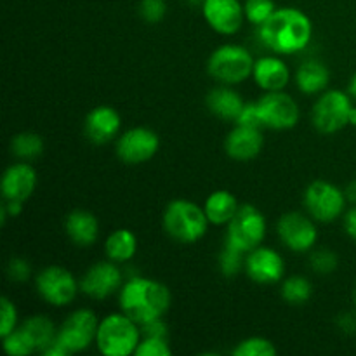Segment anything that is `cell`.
<instances>
[{"instance_id":"cell-1","label":"cell","mask_w":356,"mask_h":356,"mask_svg":"<svg viewBox=\"0 0 356 356\" xmlns=\"http://www.w3.org/2000/svg\"><path fill=\"white\" fill-rule=\"evenodd\" d=\"M259 37L275 54H296L308 47L313 37V23L301 9L280 7L261 24Z\"/></svg>"},{"instance_id":"cell-2","label":"cell","mask_w":356,"mask_h":356,"mask_svg":"<svg viewBox=\"0 0 356 356\" xmlns=\"http://www.w3.org/2000/svg\"><path fill=\"white\" fill-rule=\"evenodd\" d=\"M170 291L162 282L153 278L134 277L125 282L118 296L120 312L143 325L152 320L163 318L170 308Z\"/></svg>"},{"instance_id":"cell-3","label":"cell","mask_w":356,"mask_h":356,"mask_svg":"<svg viewBox=\"0 0 356 356\" xmlns=\"http://www.w3.org/2000/svg\"><path fill=\"white\" fill-rule=\"evenodd\" d=\"M163 229L179 243H195L204 238L209 228V219L204 207L186 198L169 202L162 216Z\"/></svg>"},{"instance_id":"cell-4","label":"cell","mask_w":356,"mask_h":356,"mask_svg":"<svg viewBox=\"0 0 356 356\" xmlns=\"http://www.w3.org/2000/svg\"><path fill=\"white\" fill-rule=\"evenodd\" d=\"M141 327L125 313H111L99 322L96 344L104 356H129L141 343Z\"/></svg>"},{"instance_id":"cell-5","label":"cell","mask_w":356,"mask_h":356,"mask_svg":"<svg viewBox=\"0 0 356 356\" xmlns=\"http://www.w3.org/2000/svg\"><path fill=\"white\" fill-rule=\"evenodd\" d=\"M254 58L250 51L238 44L219 45L207 61V72L218 82L225 86L242 83L252 75Z\"/></svg>"},{"instance_id":"cell-6","label":"cell","mask_w":356,"mask_h":356,"mask_svg":"<svg viewBox=\"0 0 356 356\" xmlns=\"http://www.w3.org/2000/svg\"><path fill=\"white\" fill-rule=\"evenodd\" d=\"M264 236H266V219L263 212L250 204L240 205L236 214L228 222L226 245L247 256L250 250L263 243Z\"/></svg>"},{"instance_id":"cell-7","label":"cell","mask_w":356,"mask_h":356,"mask_svg":"<svg viewBox=\"0 0 356 356\" xmlns=\"http://www.w3.org/2000/svg\"><path fill=\"white\" fill-rule=\"evenodd\" d=\"M351 110L350 94L339 89L325 90L313 106V125L320 134H336L350 124Z\"/></svg>"},{"instance_id":"cell-8","label":"cell","mask_w":356,"mask_h":356,"mask_svg":"<svg viewBox=\"0 0 356 356\" xmlns=\"http://www.w3.org/2000/svg\"><path fill=\"white\" fill-rule=\"evenodd\" d=\"M346 195L329 181H315L305 191V207L320 222H332L346 209Z\"/></svg>"},{"instance_id":"cell-9","label":"cell","mask_w":356,"mask_h":356,"mask_svg":"<svg viewBox=\"0 0 356 356\" xmlns=\"http://www.w3.org/2000/svg\"><path fill=\"white\" fill-rule=\"evenodd\" d=\"M35 287H37L38 296L47 305L56 306V308L68 306L80 291L79 282L75 280L72 271L63 266H47L38 271L35 278Z\"/></svg>"},{"instance_id":"cell-10","label":"cell","mask_w":356,"mask_h":356,"mask_svg":"<svg viewBox=\"0 0 356 356\" xmlns=\"http://www.w3.org/2000/svg\"><path fill=\"white\" fill-rule=\"evenodd\" d=\"M99 320L92 309H76L59 327L56 339L65 346L68 353H80L96 343Z\"/></svg>"},{"instance_id":"cell-11","label":"cell","mask_w":356,"mask_h":356,"mask_svg":"<svg viewBox=\"0 0 356 356\" xmlns=\"http://www.w3.org/2000/svg\"><path fill=\"white\" fill-rule=\"evenodd\" d=\"M257 103L263 127L275 129V131H287L298 125L299 106L296 99L282 90H273L261 96Z\"/></svg>"},{"instance_id":"cell-12","label":"cell","mask_w":356,"mask_h":356,"mask_svg":"<svg viewBox=\"0 0 356 356\" xmlns=\"http://www.w3.org/2000/svg\"><path fill=\"white\" fill-rule=\"evenodd\" d=\"M160 139L148 127H132L125 131L117 141V156L127 165H139L156 155Z\"/></svg>"},{"instance_id":"cell-13","label":"cell","mask_w":356,"mask_h":356,"mask_svg":"<svg viewBox=\"0 0 356 356\" xmlns=\"http://www.w3.org/2000/svg\"><path fill=\"white\" fill-rule=\"evenodd\" d=\"M80 291L90 299H103L110 298L117 291H120L124 285V275H122L120 268L113 261H101V263L92 264L89 270L86 271L79 282Z\"/></svg>"},{"instance_id":"cell-14","label":"cell","mask_w":356,"mask_h":356,"mask_svg":"<svg viewBox=\"0 0 356 356\" xmlns=\"http://www.w3.org/2000/svg\"><path fill=\"white\" fill-rule=\"evenodd\" d=\"M277 232L284 245L294 252H306L313 249L318 240L315 222L301 212H287L282 216L277 225Z\"/></svg>"},{"instance_id":"cell-15","label":"cell","mask_w":356,"mask_h":356,"mask_svg":"<svg viewBox=\"0 0 356 356\" xmlns=\"http://www.w3.org/2000/svg\"><path fill=\"white\" fill-rule=\"evenodd\" d=\"M202 14L209 26L221 35H235L245 19L240 0H202Z\"/></svg>"},{"instance_id":"cell-16","label":"cell","mask_w":356,"mask_h":356,"mask_svg":"<svg viewBox=\"0 0 356 356\" xmlns=\"http://www.w3.org/2000/svg\"><path fill=\"white\" fill-rule=\"evenodd\" d=\"M245 273L256 284L271 285L282 280L285 273V263L280 254L270 247H256L245 256Z\"/></svg>"},{"instance_id":"cell-17","label":"cell","mask_w":356,"mask_h":356,"mask_svg":"<svg viewBox=\"0 0 356 356\" xmlns=\"http://www.w3.org/2000/svg\"><path fill=\"white\" fill-rule=\"evenodd\" d=\"M122 127V118L115 108L106 106H96L94 110L89 111L86 117V124H83V131H86L87 139L94 145H106L111 139L117 138Z\"/></svg>"},{"instance_id":"cell-18","label":"cell","mask_w":356,"mask_h":356,"mask_svg":"<svg viewBox=\"0 0 356 356\" xmlns=\"http://www.w3.org/2000/svg\"><path fill=\"white\" fill-rule=\"evenodd\" d=\"M37 188V172L30 163H13L2 176L3 200L24 202Z\"/></svg>"},{"instance_id":"cell-19","label":"cell","mask_w":356,"mask_h":356,"mask_svg":"<svg viewBox=\"0 0 356 356\" xmlns=\"http://www.w3.org/2000/svg\"><path fill=\"white\" fill-rule=\"evenodd\" d=\"M263 145L264 136L261 129L236 125L226 138L225 148L229 159L238 160V162H249L259 155Z\"/></svg>"},{"instance_id":"cell-20","label":"cell","mask_w":356,"mask_h":356,"mask_svg":"<svg viewBox=\"0 0 356 356\" xmlns=\"http://www.w3.org/2000/svg\"><path fill=\"white\" fill-rule=\"evenodd\" d=\"M254 80L264 92L284 90L291 80V70L278 56H264L254 63Z\"/></svg>"},{"instance_id":"cell-21","label":"cell","mask_w":356,"mask_h":356,"mask_svg":"<svg viewBox=\"0 0 356 356\" xmlns=\"http://www.w3.org/2000/svg\"><path fill=\"white\" fill-rule=\"evenodd\" d=\"M65 232L79 247H90L99 236V222L89 211H73L66 216Z\"/></svg>"},{"instance_id":"cell-22","label":"cell","mask_w":356,"mask_h":356,"mask_svg":"<svg viewBox=\"0 0 356 356\" xmlns=\"http://www.w3.org/2000/svg\"><path fill=\"white\" fill-rule=\"evenodd\" d=\"M243 104L245 103L240 97V94L229 89V87H225V83L211 90L207 96L209 111L218 118H221V120L236 122L240 111L243 110Z\"/></svg>"},{"instance_id":"cell-23","label":"cell","mask_w":356,"mask_h":356,"mask_svg":"<svg viewBox=\"0 0 356 356\" xmlns=\"http://www.w3.org/2000/svg\"><path fill=\"white\" fill-rule=\"evenodd\" d=\"M330 80V72L323 63H320L318 59H308V61L302 63L301 66L296 72V83H298V89L301 92L309 94H318L322 90H325V87L329 86Z\"/></svg>"},{"instance_id":"cell-24","label":"cell","mask_w":356,"mask_h":356,"mask_svg":"<svg viewBox=\"0 0 356 356\" xmlns=\"http://www.w3.org/2000/svg\"><path fill=\"white\" fill-rule=\"evenodd\" d=\"M238 207L240 205L235 195L226 190H218L211 193L204 204V211L207 214L209 222L216 226L228 225L233 216L236 214Z\"/></svg>"},{"instance_id":"cell-25","label":"cell","mask_w":356,"mask_h":356,"mask_svg":"<svg viewBox=\"0 0 356 356\" xmlns=\"http://www.w3.org/2000/svg\"><path fill=\"white\" fill-rule=\"evenodd\" d=\"M138 252V238L127 228L115 229L104 242V254L113 263L122 264L131 261Z\"/></svg>"},{"instance_id":"cell-26","label":"cell","mask_w":356,"mask_h":356,"mask_svg":"<svg viewBox=\"0 0 356 356\" xmlns=\"http://www.w3.org/2000/svg\"><path fill=\"white\" fill-rule=\"evenodd\" d=\"M21 329H23L24 334L30 337L35 351H40V353L45 348L51 346L56 341V337H58V330H56L52 320H49L47 316L42 315H35L31 316V318H28L26 322H23Z\"/></svg>"},{"instance_id":"cell-27","label":"cell","mask_w":356,"mask_h":356,"mask_svg":"<svg viewBox=\"0 0 356 356\" xmlns=\"http://www.w3.org/2000/svg\"><path fill=\"white\" fill-rule=\"evenodd\" d=\"M10 152L23 160L37 159L44 152V139L35 132H19L10 141Z\"/></svg>"},{"instance_id":"cell-28","label":"cell","mask_w":356,"mask_h":356,"mask_svg":"<svg viewBox=\"0 0 356 356\" xmlns=\"http://www.w3.org/2000/svg\"><path fill=\"white\" fill-rule=\"evenodd\" d=\"M312 294V282L305 277H291L282 285V298L292 306H301L308 302Z\"/></svg>"},{"instance_id":"cell-29","label":"cell","mask_w":356,"mask_h":356,"mask_svg":"<svg viewBox=\"0 0 356 356\" xmlns=\"http://www.w3.org/2000/svg\"><path fill=\"white\" fill-rule=\"evenodd\" d=\"M235 356H275L277 355V348L271 341H268L266 337H247L243 339L238 346L233 350Z\"/></svg>"},{"instance_id":"cell-30","label":"cell","mask_w":356,"mask_h":356,"mask_svg":"<svg viewBox=\"0 0 356 356\" xmlns=\"http://www.w3.org/2000/svg\"><path fill=\"white\" fill-rule=\"evenodd\" d=\"M2 346L3 351L10 356H28L35 353V348L31 344L30 337L24 334V330L21 327H17L13 332L2 337Z\"/></svg>"},{"instance_id":"cell-31","label":"cell","mask_w":356,"mask_h":356,"mask_svg":"<svg viewBox=\"0 0 356 356\" xmlns=\"http://www.w3.org/2000/svg\"><path fill=\"white\" fill-rule=\"evenodd\" d=\"M243 10H245L247 21H250L256 26H261L273 16L277 7H275L273 0H247L243 3Z\"/></svg>"},{"instance_id":"cell-32","label":"cell","mask_w":356,"mask_h":356,"mask_svg":"<svg viewBox=\"0 0 356 356\" xmlns=\"http://www.w3.org/2000/svg\"><path fill=\"white\" fill-rule=\"evenodd\" d=\"M243 256H245V254L225 243V249L219 254V270H221V273L228 278L235 277V275L245 266V257Z\"/></svg>"},{"instance_id":"cell-33","label":"cell","mask_w":356,"mask_h":356,"mask_svg":"<svg viewBox=\"0 0 356 356\" xmlns=\"http://www.w3.org/2000/svg\"><path fill=\"white\" fill-rule=\"evenodd\" d=\"M337 256L332 250H316L312 257H309V264H312V270L316 271L320 275H330L336 271L337 268Z\"/></svg>"},{"instance_id":"cell-34","label":"cell","mask_w":356,"mask_h":356,"mask_svg":"<svg viewBox=\"0 0 356 356\" xmlns=\"http://www.w3.org/2000/svg\"><path fill=\"white\" fill-rule=\"evenodd\" d=\"M138 356H170V350L167 339H160V337H143L139 343L136 353Z\"/></svg>"},{"instance_id":"cell-35","label":"cell","mask_w":356,"mask_h":356,"mask_svg":"<svg viewBox=\"0 0 356 356\" xmlns=\"http://www.w3.org/2000/svg\"><path fill=\"white\" fill-rule=\"evenodd\" d=\"M0 336H7L17 329V309L9 298L0 299Z\"/></svg>"},{"instance_id":"cell-36","label":"cell","mask_w":356,"mask_h":356,"mask_svg":"<svg viewBox=\"0 0 356 356\" xmlns=\"http://www.w3.org/2000/svg\"><path fill=\"white\" fill-rule=\"evenodd\" d=\"M139 14H141V17L146 23H160L167 14L165 0H141V3H139Z\"/></svg>"},{"instance_id":"cell-37","label":"cell","mask_w":356,"mask_h":356,"mask_svg":"<svg viewBox=\"0 0 356 356\" xmlns=\"http://www.w3.org/2000/svg\"><path fill=\"white\" fill-rule=\"evenodd\" d=\"M236 125L263 129V122H261V115H259V110H257V103L243 104V110L240 111L238 118H236Z\"/></svg>"},{"instance_id":"cell-38","label":"cell","mask_w":356,"mask_h":356,"mask_svg":"<svg viewBox=\"0 0 356 356\" xmlns=\"http://www.w3.org/2000/svg\"><path fill=\"white\" fill-rule=\"evenodd\" d=\"M30 273H31V268L26 259H23V257H13V259L9 261L7 275H9L10 280L26 282L28 278H30Z\"/></svg>"},{"instance_id":"cell-39","label":"cell","mask_w":356,"mask_h":356,"mask_svg":"<svg viewBox=\"0 0 356 356\" xmlns=\"http://www.w3.org/2000/svg\"><path fill=\"white\" fill-rule=\"evenodd\" d=\"M139 327H141L143 337H160V339H167V334H169L163 318L152 320V322H146Z\"/></svg>"},{"instance_id":"cell-40","label":"cell","mask_w":356,"mask_h":356,"mask_svg":"<svg viewBox=\"0 0 356 356\" xmlns=\"http://www.w3.org/2000/svg\"><path fill=\"white\" fill-rule=\"evenodd\" d=\"M344 228L351 238L356 240V204L344 216Z\"/></svg>"},{"instance_id":"cell-41","label":"cell","mask_w":356,"mask_h":356,"mask_svg":"<svg viewBox=\"0 0 356 356\" xmlns=\"http://www.w3.org/2000/svg\"><path fill=\"white\" fill-rule=\"evenodd\" d=\"M339 327L346 332H353L356 329V318L353 315H343L339 318Z\"/></svg>"},{"instance_id":"cell-42","label":"cell","mask_w":356,"mask_h":356,"mask_svg":"<svg viewBox=\"0 0 356 356\" xmlns=\"http://www.w3.org/2000/svg\"><path fill=\"white\" fill-rule=\"evenodd\" d=\"M344 195H346L348 202H351V204H356V179L351 181L350 184L346 186V190H344Z\"/></svg>"},{"instance_id":"cell-43","label":"cell","mask_w":356,"mask_h":356,"mask_svg":"<svg viewBox=\"0 0 356 356\" xmlns=\"http://www.w3.org/2000/svg\"><path fill=\"white\" fill-rule=\"evenodd\" d=\"M350 96L355 97L356 99V73L351 76V82H350Z\"/></svg>"},{"instance_id":"cell-44","label":"cell","mask_w":356,"mask_h":356,"mask_svg":"<svg viewBox=\"0 0 356 356\" xmlns=\"http://www.w3.org/2000/svg\"><path fill=\"white\" fill-rule=\"evenodd\" d=\"M350 125H355V127H356V106H353V110H351V115H350Z\"/></svg>"},{"instance_id":"cell-45","label":"cell","mask_w":356,"mask_h":356,"mask_svg":"<svg viewBox=\"0 0 356 356\" xmlns=\"http://www.w3.org/2000/svg\"><path fill=\"white\" fill-rule=\"evenodd\" d=\"M353 302H355V309H356V289H355V296H353Z\"/></svg>"}]
</instances>
